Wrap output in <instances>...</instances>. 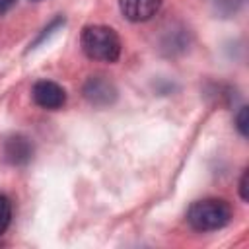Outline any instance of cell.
I'll return each mask as SVG.
<instances>
[{
    "mask_svg": "<svg viewBox=\"0 0 249 249\" xmlns=\"http://www.w3.org/2000/svg\"><path fill=\"white\" fill-rule=\"evenodd\" d=\"M243 4V0H214V6L220 14L224 16H230L233 12H237V8Z\"/></svg>",
    "mask_w": 249,
    "mask_h": 249,
    "instance_id": "obj_8",
    "label": "cell"
},
{
    "mask_svg": "<svg viewBox=\"0 0 249 249\" xmlns=\"http://www.w3.org/2000/svg\"><path fill=\"white\" fill-rule=\"evenodd\" d=\"M4 158L12 165H25L33 158V142L23 134H14L4 142Z\"/></svg>",
    "mask_w": 249,
    "mask_h": 249,
    "instance_id": "obj_5",
    "label": "cell"
},
{
    "mask_svg": "<svg viewBox=\"0 0 249 249\" xmlns=\"http://www.w3.org/2000/svg\"><path fill=\"white\" fill-rule=\"evenodd\" d=\"M82 51L91 60L115 62L121 54V39L115 29L107 25H88L80 37Z\"/></svg>",
    "mask_w": 249,
    "mask_h": 249,
    "instance_id": "obj_1",
    "label": "cell"
},
{
    "mask_svg": "<svg viewBox=\"0 0 249 249\" xmlns=\"http://www.w3.org/2000/svg\"><path fill=\"white\" fill-rule=\"evenodd\" d=\"M235 126H237V130L241 132V136H247V132H249L247 107H241V109H239V113H237V117H235Z\"/></svg>",
    "mask_w": 249,
    "mask_h": 249,
    "instance_id": "obj_9",
    "label": "cell"
},
{
    "mask_svg": "<svg viewBox=\"0 0 249 249\" xmlns=\"http://www.w3.org/2000/svg\"><path fill=\"white\" fill-rule=\"evenodd\" d=\"M161 0H119L123 16L130 21H146L158 14Z\"/></svg>",
    "mask_w": 249,
    "mask_h": 249,
    "instance_id": "obj_6",
    "label": "cell"
},
{
    "mask_svg": "<svg viewBox=\"0 0 249 249\" xmlns=\"http://www.w3.org/2000/svg\"><path fill=\"white\" fill-rule=\"evenodd\" d=\"M14 4H16V0H0V16L10 12L14 8Z\"/></svg>",
    "mask_w": 249,
    "mask_h": 249,
    "instance_id": "obj_11",
    "label": "cell"
},
{
    "mask_svg": "<svg viewBox=\"0 0 249 249\" xmlns=\"http://www.w3.org/2000/svg\"><path fill=\"white\" fill-rule=\"evenodd\" d=\"M31 95H33V101L39 107L49 109V111L60 109L66 103V91L56 82H51V80L35 82V86L31 89Z\"/></svg>",
    "mask_w": 249,
    "mask_h": 249,
    "instance_id": "obj_3",
    "label": "cell"
},
{
    "mask_svg": "<svg viewBox=\"0 0 249 249\" xmlns=\"http://www.w3.org/2000/svg\"><path fill=\"white\" fill-rule=\"evenodd\" d=\"M231 220V208L222 198H204L191 204L187 222L196 231H212L224 228Z\"/></svg>",
    "mask_w": 249,
    "mask_h": 249,
    "instance_id": "obj_2",
    "label": "cell"
},
{
    "mask_svg": "<svg viewBox=\"0 0 249 249\" xmlns=\"http://www.w3.org/2000/svg\"><path fill=\"white\" fill-rule=\"evenodd\" d=\"M247 169L243 171V175H241V181H239V195H241V198L243 200H249V193H247Z\"/></svg>",
    "mask_w": 249,
    "mask_h": 249,
    "instance_id": "obj_10",
    "label": "cell"
},
{
    "mask_svg": "<svg viewBox=\"0 0 249 249\" xmlns=\"http://www.w3.org/2000/svg\"><path fill=\"white\" fill-rule=\"evenodd\" d=\"M84 95L91 105L105 107V105H111L117 99V89L107 78L91 76L84 86Z\"/></svg>",
    "mask_w": 249,
    "mask_h": 249,
    "instance_id": "obj_4",
    "label": "cell"
},
{
    "mask_svg": "<svg viewBox=\"0 0 249 249\" xmlns=\"http://www.w3.org/2000/svg\"><path fill=\"white\" fill-rule=\"evenodd\" d=\"M12 222V202L6 195H0V235L8 230Z\"/></svg>",
    "mask_w": 249,
    "mask_h": 249,
    "instance_id": "obj_7",
    "label": "cell"
}]
</instances>
